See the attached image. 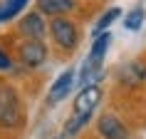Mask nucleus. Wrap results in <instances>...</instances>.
<instances>
[{
  "mask_svg": "<svg viewBox=\"0 0 146 139\" xmlns=\"http://www.w3.org/2000/svg\"><path fill=\"white\" fill-rule=\"evenodd\" d=\"M107 45H109V32H104V35H99V37H97V42L92 45V52H89V55H94V57H104Z\"/></svg>",
  "mask_w": 146,
  "mask_h": 139,
  "instance_id": "14",
  "label": "nucleus"
},
{
  "mask_svg": "<svg viewBox=\"0 0 146 139\" xmlns=\"http://www.w3.org/2000/svg\"><path fill=\"white\" fill-rule=\"evenodd\" d=\"M102 100V90L99 85H87L82 87V92L77 94V100H74V112H92Z\"/></svg>",
  "mask_w": 146,
  "mask_h": 139,
  "instance_id": "6",
  "label": "nucleus"
},
{
  "mask_svg": "<svg viewBox=\"0 0 146 139\" xmlns=\"http://www.w3.org/2000/svg\"><path fill=\"white\" fill-rule=\"evenodd\" d=\"M37 8L42 15H64L74 10V0H37Z\"/></svg>",
  "mask_w": 146,
  "mask_h": 139,
  "instance_id": "9",
  "label": "nucleus"
},
{
  "mask_svg": "<svg viewBox=\"0 0 146 139\" xmlns=\"http://www.w3.org/2000/svg\"><path fill=\"white\" fill-rule=\"evenodd\" d=\"M50 32H52L54 42L62 47V50H74L77 47V40H79V32H77V25L67 20V17H54L52 25H50Z\"/></svg>",
  "mask_w": 146,
  "mask_h": 139,
  "instance_id": "2",
  "label": "nucleus"
},
{
  "mask_svg": "<svg viewBox=\"0 0 146 139\" xmlns=\"http://www.w3.org/2000/svg\"><path fill=\"white\" fill-rule=\"evenodd\" d=\"M141 25H144V10L141 8L131 10L129 15L124 17V27H126V30H139Z\"/></svg>",
  "mask_w": 146,
  "mask_h": 139,
  "instance_id": "12",
  "label": "nucleus"
},
{
  "mask_svg": "<svg viewBox=\"0 0 146 139\" xmlns=\"http://www.w3.org/2000/svg\"><path fill=\"white\" fill-rule=\"evenodd\" d=\"M25 5H27V0H5V3L0 5V23L15 17L20 10H25Z\"/></svg>",
  "mask_w": 146,
  "mask_h": 139,
  "instance_id": "11",
  "label": "nucleus"
},
{
  "mask_svg": "<svg viewBox=\"0 0 146 139\" xmlns=\"http://www.w3.org/2000/svg\"><path fill=\"white\" fill-rule=\"evenodd\" d=\"M89 117H92V112H74V114L67 119V124H64V134H67V137H74V134L89 122Z\"/></svg>",
  "mask_w": 146,
  "mask_h": 139,
  "instance_id": "10",
  "label": "nucleus"
},
{
  "mask_svg": "<svg viewBox=\"0 0 146 139\" xmlns=\"http://www.w3.org/2000/svg\"><path fill=\"white\" fill-rule=\"evenodd\" d=\"M64 137H67V134H60V137H52V139H64Z\"/></svg>",
  "mask_w": 146,
  "mask_h": 139,
  "instance_id": "16",
  "label": "nucleus"
},
{
  "mask_svg": "<svg viewBox=\"0 0 146 139\" xmlns=\"http://www.w3.org/2000/svg\"><path fill=\"white\" fill-rule=\"evenodd\" d=\"M47 32V25L42 20V13H30L20 20V35H25L27 40H40Z\"/></svg>",
  "mask_w": 146,
  "mask_h": 139,
  "instance_id": "4",
  "label": "nucleus"
},
{
  "mask_svg": "<svg viewBox=\"0 0 146 139\" xmlns=\"http://www.w3.org/2000/svg\"><path fill=\"white\" fill-rule=\"evenodd\" d=\"M72 82H74V70H64V75H60V80L52 85V90H50V102H60L64 100V94L72 90Z\"/></svg>",
  "mask_w": 146,
  "mask_h": 139,
  "instance_id": "8",
  "label": "nucleus"
},
{
  "mask_svg": "<svg viewBox=\"0 0 146 139\" xmlns=\"http://www.w3.org/2000/svg\"><path fill=\"white\" fill-rule=\"evenodd\" d=\"M20 57L27 67H40L47 57V47L40 40H25V45L20 47Z\"/></svg>",
  "mask_w": 146,
  "mask_h": 139,
  "instance_id": "3",
  "label": "nucleus"
},
{
  "mask_svg": "<svg viewBox=\"0 0 146 139\" xmlns=\"http://www.w3.org/2000/svg\"><path fill=\"white\" fill-rule=\"evenodd\" d=\"M0 70H10V57L5 55V50H0Z\"/></svg>",
  "mask_w": 146,
  "mask_h": 139,
  "instance_id": "15",
  "label": "nucleus"
},
{
  "mask_svg": "<svg viewBox=\"0 0 146 139\" xmlns=\"http://www.w3.org/2000/svg\"><path fill=\"white\" fill-rule=\"evenodd\" d=\"M116 17H119V8L107 10V15H102V17H99V23H97V35H102V32L107 30V27H109L111 23H114Z\"/></svg>",
  "mask_w": 146,
  "mask_h": 139,
  "instance_id": "13",
  "label": "nucleus"
},
{
  "mask_svg": "<svg viewBox=\"0 0 146 139\" xmlns=\"http://www.w3.org/2000/svg\"><path fill=\"white\" fill-rule=\"evenodd\" d=\"M102 77H104V57L89 55V57L84 60V65H82V87L97 85Z\"/></svg>",
  "mask_w": 146,
  "mask_h": 139,
  "instance_id": "5",
  "label": "nucleus"
},
{
  "mask_svg": "<svg viewBox=\"0 0 146 139\" xmlns=\"http://www.w3.org/2000/svg\"><path fill=\"white\" fill-rule=\"evenodd\" d=\"M99 134L104 139H129L126 129H124V124L111 114H104L99 119Z\"/></svg>",
  "mask_w": 146,
  "mask_h": 139,
  "instance_id": "7",
  "label": "nucleus"
},
{
  "mask_svg": "<svg viewBox=\"0 0 146 139\" xmlns=\"http://www.w3.org/2000/svg\"><path fill=\"white\" fill-rule=\"evenodd\" d=\"M20 122H23V114H20V102H17L15 90L8 85H0V124L17 127Z\"/></svg>",
  "mask_w": 146,
  "mask_h": 139,
  "instance_id": "1",
  "label": "nucleus"
}]
</instances>
